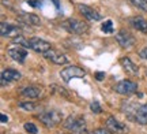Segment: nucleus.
Returning a JSON list of instances; mask_svg holds the SVG:
<instances>
[{"mask_svg":"<svg viewBox=\"0 0 147 134\" xmlns=\"http://www.w3.org/2000/svg\"><path fill=\"white\" fill-rule=\"evenodd\" d=\"M37 118L47 127H55L56 124H59L61 122L63 114L60 111H57V110H47V111H42L41 114H38Z\"/></svg>","mask_w":147,"mask_h":134,"instance_id":"nucleus-1","label":"nucleus"},{"mask_svg":"<svg viewBox=\"0 0 147 134\" xmlns=\"http://www.w3.org/2000/svg\"><path fill=\"white\" fill-rule=\"evenodd\" d=\"M64 127L72 134H87V127L83 116H69L64 122Z\"/></svg>","mask_w":147,"mask_h":134,"instance_id":"nucleus-2","label":"nucleus"},{"mask_svg":"<svg viewBox=\"0 0 147 134\" xmlns=\"http://www.w3.org/2000/svg\"><path fill=\"white\" fill-rule=\"evenodd\" d=\"M63 29H65L68 33L72 34H84L89 30L87 23L83 21H78V19H67L63 22Z\"/></svg>","mask_w":147,"mask_h":134,"instance_id":"nucleus-3","label":"nucleus"},{"mask_svg":"<svg viewBox=\"0 0 147 134\" xmlns=\"http://www.w3.org/2000/svg\"><path fill=\"white\" fill-rule=\"evenodd\" d=\"M60 75L63 78L64 82H69L72 78H84V70H82L80 67H76V66H69V67H65L64 70L60 71Z\"/></svg>","mask_w":147,"mask_h":134,"instance_id":"nucleus-4","label":"nucleus"},{"mask_svg":"<svg viewBox=\"0 0 147 134\" xmlns=\"http://www.w3.org/2000/svg\"><path fill=\"white\" fill-rule=\"evenodd\" d=\"M115 90L120 95H132L138 90V84L131 80H123L120 82H117L115 86Z\"/></svg>","mask_w":147,"mask_h":134,"instance_id":"nucleus-5","label":"nucleus"},{"mask_svg":"<svg viewBox=\"0 0 147 134\" xmlns=\"http://www.w3.org/2000/svg\"><path fill=\"white\" fill-rule=\"evenodd\" d=\"M116 41L119 43L121 48L124 49H129L135 45V37L132 36L131 33L125 32V30H120L116 34Z\"/></svg>","mask_w":147,"mask_h":134,"instance_id":"nucleus-6","label":"nucleus"},{"mask_svg":"<svg viewBox=\"0 0 147 134\" xmlns=\"http://www.w3.org/2000/svg\"><path fill=\"white\" fill-rule=\"evenodd\" d=\"M106 129L110 130L112 133H116V134H125L128 131V127H127L124 123L119 122L116 118L110 116V118L106 119Z\"/></svg>","mask_w":147,"mask_h":134,"instance_id":"nucleus-7","label":"nucleus"},{"mask_svg":"<svg viewBox=\"0 0 147 134\" xmlns=\"http://www.w3.org/2000/svg\"><path fill=\"white\" fill-rule=\"evenodd\" d=\"M29 48L34 49L36 52H40V54H45L47 51L51 49V44L45 40H42V38L33 37L29 40Z\"/></svg>","mask_w":147,"mask_h":134,"instance_id":"nucleus-8","label":"nucleus"},{"mask_svg":"<svg viewBox=\"0 0 147 134\" xmlns=\"http://www.w3.org/2000/svg\"><path fill=\"white\" fill-rule=\"evenodd\" d=\"M7 54H8L11 59H14L18 63H25V59L27 56V51L21 48L19 45H16V47H10L7 49Z\"/></svg>","mask_w":147,"mask_h":134,"instance_id":"nucleus-9","label":"nucleus"},{"mask_svg":"<svg viewBox=\"0 0 147 134\" xmlns=\"http://www.w3.org/2000/svg\"><path fill=\"white\" fill-rule=\"evenodd\" d=\"M78 8L79 11H80V14L86 18V19H89V21H101V14L98 12L97 10H94V8H91V7H89V5L86 4H78Z\"/></svg>","mask_w":147,"mask_h":134,"instance_id":"nucleus-10","label":"nucleus"},{"mask_svg":"<svg viewBox=\"0 0 147 134\" xmlns=\"http://www.w3.org/2000/svg\"><path fill=\"white\" fill-rule=\"evenodd\" d=\"M129 118H132V120H136L140 124H147V103L138 107L134 111V114L129 115Z\"/></svg>","mask_w":147,"mask_h":134,"instance_id":"nucleus-11","label":"nucleus"},{"mask_svg":"<svg viewBox=\"0 0 147 134\" xmlns=\"http://www.w3.org/2000/svg\"><path fill=\"white\" fill-rule=\"evenodd\" d=\"M0 29H1V36H4V37L15 38V37H18V36H21L19 27L14 26V25H10V23L1 22V23H0Z\"/></svg>","mask_w":147,"mask_h":134,"instance_id":"nucleus-12","label":"nucleus"},{"mask_svg":"<svg viewBox=\"0 0 147 134\" xmlns=\"http://www.w3.org/2000/svg\"><path fill=\"white\" fill-rule=\"evenodd\" d=\"M45 58L49 59L52 62L53 65H65L68 59H67V56H64L63 54H60V52H56V51H52V49H49L45 52Z\"/></svg>","mask_w":147,"mask_h":134,"instance_id":"nucleus-13","label":"nucleus"},{"mask_svg":"<svg viewBox=\"0 0 147 134\" xmlns=\"http://www.w3.org/2000/svg\"><path fill=\"white\" fill-rule=\"evenodd\" d=\"M19 78H21V73H18L16 70L7 69L1 73V85L5 86L8 82H11V81H18Z\"/></svg>","mask_w":147,"mask_h":134,"instance_id":"nucleus-14","label":"nucleus"},{"mask_svg":"<svg viewBox=\"0 0 147 134\" xmlns=\"http://www.w3.org/2000/svg\"><path fill=\"white\" fill-rule=\"evenodd\" d=\"M129 23H131L132 26L135 27L136 30L142 33H147V21L142 16H134L129 19Z\"/></svg>","mask_w":147,"mask_h":134,"instance_id":"nucleus-15","label":"nucleus"},{"mask_svg":"<svg viewBox=\"0 0 147 134\" xmlns=\"http://www.w3.org/2000/svg\"><path fill=\"white\" fill-rule=\"evenodd\" d=\"M120 63H121V66H123V69L125 70L128 74L136 75L138 73H139V67H138L135 63H132L129 58H123V59L120 60Z\"/></svg>","mask_w":147,"mask_h":134,"instance_id":"nucleus-16","label":"nucleus"},{"mask_svg":"<svg viewBox=\"0 0 147 134\" xmlns=\"http://www.w3.org/2000/svg\"><path fill=\"white\" fill-rule=\"evenodd\" d=\"M21 19H22V22H25L27 25H33V26H40V25H41V19H40V16H37L36 14L22 12Z\"/></svg>","mask_w":147,"mask_h":134,"instance_id":"nucleus-17","label":"nucleus"},{"mask_svg":"<svg viewBox=\"0 0 147 134\" xmlns=\"http://www.w3.org/2000/svg\"><path fill=\"white\" fill-rule=\"evenodd\" d=\"M21 95L23 97H29V99H38L41 95V90L36 86H26L21 90Z\"/></svg>","mask_w":147,"mask_h":134,"instance_id":"nucleus-18","label":"nucleus"},{"mask_svg":"<svg viewBox=\"0 0 147 134\" xmlns=\"http://www.w3.org/2000/svg\"><path fill=\"white\" fill-rule=\"evenodd\" d=\"M134 7H136L142 11H147V0H128Z\"/></svg>","mask_w":147,"mask_h":134,"instance_id":"nucleus-19","label":"nucleus"},{"mask_svg":"<svg viewBox=\"0 0 147 134\" xmlns=\"http://www.w3.org/2000/svg\"><path fill=\"white\" fill-rule=\"evenodd\" d=\"M101 29H102V32L106 33V34H110V33H113V22L110 21V19L105 21L104 23H102Z\"/></svg>","mask_w":147,"mask_h":134,"instance_id":"nucleus-20","label":"nucleus"},{"mask_svg":"<svg viewBox=\"0 0 147 134\" xmlns=\"http://www.w3.org/2000/svg\"><path fill=\"white\" fill-rule=\"evenodd\" d=\"M23 127H25V130H26L27 133H30V134H37V133H38L37 126L34 123H32V122H27V123H25V124H23Z\"/></svg>","mask_w":147,"mask_h":134,"instance_id":"nucleus-21","label":"nucleus"},{"mask_svg":"<svg viewBox=\"0 0 147 134\" xmlns=\"http://www.w3.org/2000/svg\"><path fill=\"white\" fill-rule=\"evenodd\" d=\"M14 43H15L16 45H23V47H26V48H29V40H26V38H23L22 36H18V37L14 38Z\"/></svg>","mask_w":147,"mask_h":134,"instance_id":"nucleus-22","label":"nucleus"},{"mask_svg":"<svg viewBox=\"0 0 147 134\" xmlns=\"http://www.w3.org/2000/svg\"><path fill=\"white\" fill-rule=\"evenodd\" d=\"M19 107L23 108V110H26V111H33V110L36 108V105H34L33 103H29V101H22V103H19Z\"/></svg>","mask_w":147,"mask_h":134,"instance_id":"nucleus-23","label":"nucleus"},{"mask_svg":"<svg viewBox=\"0 0 147 134\" xmlns=\"http://www.w3.org/2000/svg\"><path fill=\"white\" fill-rule=\"evenodd\" d=\"M90 108H91V111H93V112H95V114H101V112H102V108H101V105L97 101L91 103Z\"/></svg>","mask_w":147,"mask_h":134,"instance_id":"nucleus-24","label":"nucleus"},{"mask_svg":"<svg viewBox=\"0 0 147 134\" xmlns=\"http://www.w3.org/2000/svg\"><path fill=\"white\" fill-rule=\"evenodd\" d=\"M89 134H112L110 133V130H105V129H97L94 131H91Z\"/></svg>","mask_w":147,"mask_h":134,"instance_id":"nucleus-25","label":"nucleus"},{"mask_svg":"<svg viewBox=\"0 0 147 134\" xmlns=\"http://www.w3.org/2000/svg\"><path fill=\"white\" fill-rule=\"evenodd\" d=\"M105 73H104V71H97V73H95V78H97V80L98 81H102L104 80V78H105Z\"/></svg>","mask_w":147,"mask_h":134,"instance_id":"nucleus-26","label":"nucleus"},{"mask_svg":"<svg viewBox=\"0 0 147 134\" xmlns=\"http://www.w3.org/2000/svg\"><path fill=\"white\" fill-rule=\"evenodd\" d=\"M139 56L142 58V59H147V47L146 48H143L140 52H139Z\"/></svg>","mask_w":147,"mask_h":134,"instance_id":"nucleus-27","label":"nucleus"},{"mask_svg":"<svg viewBox=\"0 0 147 134\" xmlns=\"http://www.w3.org/2000/svg\"><path fill=\"white\" fill-rule=\"evenodd\" d=\"M0 118H1V122H3V123L8 122V116H7V115H4V114H1V116H0Z\"/></svg>","mask_w":147,"mask_h":134,"instance_id":"nucleus-28","label":"nucleus"}]
</instances>
